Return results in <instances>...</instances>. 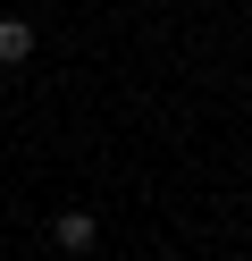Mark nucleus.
I'll list each match as a JSON object with an SVG mask.
<instances>
[{"label": "nucleus", "mask_w": 252, "mask_h": 261, "mask_svg": "<svg viewBox=\"0 0 252 261\" xmlns=\"http://www.w3.org/2000/svg\"><path fill=\"white\" fill-rule=\"evenodd\" d=\"M50 236H59V253H93V211H59V219H50Z\"/></svg>", "instance_id": "obj_1"}, {"label": "nucleus", "mask_w": 252, "mask_h": 261, "mask_svg": "<svg viewBox=\"0 0 252 261\" xmlns=\"http://www.w3.org/2000/svg\"><path fill=\"white\" fill-rule=\"evenodd\" d=\"M34 59V25L25 17H0V68H25Z\"/></svg>", "instance_id": "obj_2"}]
</instances>
